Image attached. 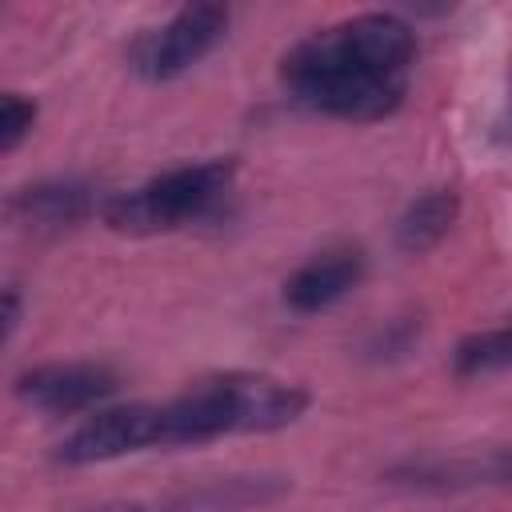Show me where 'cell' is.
I'll use <instances>...</instances> for the list:
<instances>
[{
  "label": "cell",
  "instance_id": "6da1fadb",
  "mask_svg": "<svg viewBox=\"0 0 512 512\" xmlns=\"http://www.w3.org/2000/svg\"><path fill=\"white\" fill-rule=\"evenodd\" d=\"M416 72V32L396 12H356L312 28L280 56L292 104L344 124H376L400 112Z\"/></svg>",
  "mask_w": 512,
  "mask_h": 512
},
{
  "label": "cell",
  "instance_id": "7a4b0ae2",
  "mask_svg": "<svg viewBox=\"0 0 512 512\" xmlns=\"http://www.w3.org/2000/svg\"><path fill=\"white\" fill-rule=\"evenodd\" d=\"M312 396L268 372H216L172 400L152 404L156 448H196L224 436H260L296 424Z\"/></svg>",
  "mask_w": 512,
  "mask_h": 512
},
{
  "label": "cell",
  "instance_id": "3957f363",
  "mask_svg": "<svg viewBox=\"0 0 512 512\" xmlns=\"http://www.w3.org/2000/svg\"><path fill=\"white\" fill-rule=\"evenodd\" d=\"M236 180V160L232 156H212L196 164H176L168 172L148 176L144 184L128 192H112L100 208L104 224L124 236H160L176 232L184 224H196L212 216L224 196L232 192Z\"/></svg>",
  "mask_w": 512,
  "mask_h": 512
},
{
  "label": "cell",
  "instance_id": "277c9868",
  "mask_svg": "<svg viewBox=\"0 0 512 512\" xmlns=\"http://www.w3.org/2000/svg\"><path fill=\"white\" fill-rule=\"evenodd\" d=\"M228 8L224 4H184L176 8L168 20L144 28L132 48H128V64L140 80L148 84H168L184 72H192L200 60H208L220 40L228 36Z\"/></svg>",
  "mask_w": 512,
  "mask_h": 512
},
{
  "label": "cell",
  "instance_id": "5b68a950",
  "mask_svg": "<svg viewBox=\"0 0 512 512\" xmlns=\"http://www.w3.org/2000/svg\"><path fill=\"white\" fill-rule=\"evenodd\" d=\"M120 376L100 360H52L32 364L12 380L20 404L48 412V416H80L100 412L116 396Z\"/></svg>",
  "mask_w": 512,
  "mask_h": 512
},
{
  "label": "cell",
  "instance_id": "8992f818",
  "mask_svg": "<svg viewBox=\"0 0 512 512\" xmlns=\"http://www.w3.org/2000/svg\"><path fill=\"white\" fill-rule=\"evenodd\" d=\"M156 448V424H152V400L136 404H112L92 412L84 424H76L56 444V464L84 468V464H108L136 452Z\"/></svg>",
  "mask_w": 512,
  "mask_h": 512
},
{
  "label": "cell",
  "instance_id": "52a82bcc",
  "mask_svg": "<svg viewBox=\"0 0 512 512\" xmlns=\"http://www.w3.org/2000/svg\"><path fill=\"white\" fill-rule=\"evenodd\" d=\"M364 280V252L356 244H332L316 256H308L288 280H284V304L296 316H316L340 304L356 284Z\"/></svg>",
  "mask_w": 512,
  "mask_h": 512
},
{
  "label": "cell",
  "instance_id": "ba28073f",
  "mask_svg": "<svg viewBox=\"0 0 512 512\" xmlns=\"http://www.w3.org/2000/svg\"><path fill=\"white\" fill-rule=\"evenodd\" d=\"M280 492L284 484L272 476H220L184 492H168L160 500H120V504H100L92 512H244Z\"/></svg>",
  "mask_w": 512,
  "mask_h": 512
},
{
  "label": "cell",
  "instance_id": "9c48e42d",
  "mask_svg": "<svg viewBox=\"0 0 512 512\" xmlns=\"http://www.w3.org/2000/svg\"><path fill=\"white\" fill-rule=\"evenodd\" d=\"M96 208H104V200H96V188L84 180H36L12 192L8 212L32 228H72L80 220H88Z\"/></svg>",
  "mask_w": 512,
  "mask_h": 512
},
{
  "label": "cell",
  "instance_id": "30bf717a",
  "mask_svg": "<svg viewBox=\"0 0 512 512\" xmlns=\"http://www.w3.org/2000/svg\"><path fill=\"white\" fill-rule=\"evenodd\" d=\"M456 216H460V196L452 188H432V192L416 196L396 220V248L408 256L432 252L452 232Z\"/></svg>",
  "mask_w": 512,
  "mask_h": 512
},
{
  "label": "cell",
  "instance_id": "8fae6325",
  "mask_svg": "<svg viewBox=\"0 0 512 512\" xmlns=\"http://www.w3.org/2000/svg\"><path fill=\"white\" fill-rule=\"evenodd\" d=\"M452 368L456 376H488V372L512 368V324L464 336L452 352Z\"/></svg>",
  "mask_w": 512,
  "mask_h": 512
},
{
  "label": "cell",
  "instance_id": "7c38bea8",
  "mask_svg": "<svg viewBox=\"0 0 512 512\" xmlns=\"http://www.w3.org/2000/svg\"><path fill=\"white\" fill-rule=\"evenodd\" d=\"M36 128V100H28L24 92H4L0 100V152H16Z\"/></svg>",
  "mask_w": 512,
  "mask_h": 512
},
{
  "label": "cell",
  "instance_id": "4fadbf2b",
  "mask_svg": "<svg viewBox=\"0 0 512 512\" xmlns=\"http://www.w3.org/2000/svg\"><path fill=\"white\" fill-rule=\"evenodd\" d=\"M416 476H432V480H448V476H464V480H488V484H512V448H496L484 460H460L448 468H416Z\"/></svg>",
  "mask_w": 512,
  "mask_h": 512
},
{
  "label": "cell",
  "instance_id": "5bb4252c",
  "mask_svg": "<svg viewBox=\"0 0 512 512\" xmlns=\"http://www.w3.org/2000/svg\"><path fill=\"white\" fill-rule=\"evenodd\" d=\"M16 324H20V288L4 284V340L16 336Z\"/></svg>",
  "mask_w": 512,
  "mask_h": 512
},
{
  "label": "cell",
  "instance_id": "9a60e30c",
  "mask_svg": "<svg viewBox=\"0 0 512 512\" xmlns=\"http://www.w3.org/2000/svg\"><path fill=\"white\" fill-rule=\"evenodd\" d=\"M508 140H512V100H508Z\"/></svg>",
  "mask_w": 512,
  "mask_h": 512
}]
</instances>
